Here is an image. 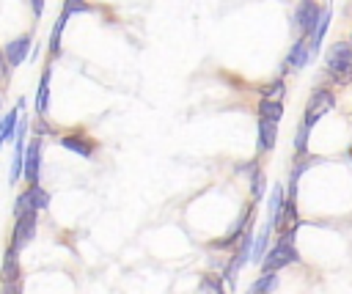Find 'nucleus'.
<instances>
[{"label": "nucleus", "instance_id": "nucleus-29", "mask_svg": "<svg viewBox=\"0 0 352 294\" xmlns=\"http://www.w3.org/2000/svg\"><path fill=\"white\" fill-rule=\"evenodd\" d=\"M8 60H6V55H3V49H0V82H8Z\"/></svg>", "mask_w": 352, "mask_h": 294}, {"label": "nucleus", "instance_id": "nucleus-10", "mask_svg": "<svg viewBox=\"0 0 352 294\" xmlns=\"http://www.w3.org/2000/svg\"><path fill=\"white\" fill-rule=\"evenodd\" d=\"M297 225H300V220H297L294 198H286V201L278 206L275 217H272V228H275L278 234H283V231H292V228H297Z\"/></svg>", "mask_w": 352, "mask_h": 294}, {"label": "nucleus", "instance_id": "nucleus-16", "mask_svg": "<svg viewBox=\"0 0 352 294\" xmlns=\"http://www.w3.org/2000/svg\"><path fill=\"white\" fill-rule=\"evenodd\" d=\"M14 159H11V168H8V184H16L22 179V170H25V137H14Z\"/></svg>", "mask_w": 352, "mask_h": 294}, {"label": "nucleus", "instance_id": "nucleus-19", "mask_svg": "<svg viewBox=\"0 0 352 294\" xmlns=\"http://www.w3.org/2000/svg\"><path fill=\"white\" fill-rule=\"evenodd\" d=\"M256 115L258 118H270V121H280L283 118V102L280 99H258Z\"/></svg>", "mask_w": 352, "mask_h": 294}, {"label": "nucleus", "instance_id": "nucleus-31", "mask_svg": "<svg viewBox=\"0 0 352 294\" xmlns=\"http://www.w3.org/2000/svg\"><path fill=\"white\" fill-rule=\"evenodd\" d=\"M0 294H22V286H19V280H16V283H6Z\"/></svg>", "mask_w": 352, "mask_h": 294}, {"label": "nucleus", "instance_id": "nucleus-14", "mask_svg": "<svg viewBox=\"0 0 352 294\" xmlns=\"http://www.w3.org/2000/svg\"><path fill=\"white\" fill-rule=\"evenodd\" d=\"M19 275H22V269H19V250H16L14 245H8V247H6V256H3L0 280H3V283H16Z\"/></svg>", "mask_w": 352, "mask_h": 294}, {"label": "nucleus", "instance_id": "nucleus-18", "mask_svg": "<svg viewBox=\"0 0 352 294\" xmlns=\"http://www.w3.org/2000/svg\"><path fill=\"white\" fill-rule=\"evenodd\" d=\"M270 234H272V220H267V223L261 225V231L256 234V239H253V250H250V258H253V261H258V264H261L264 253L270 250Z\"/></svg>", "mask_w": 352, "mask_h": 294}, {"label": "nucleus", "instance_id": "nucleus-15", "mask_svg": "<svg viewBox=\"0 0 352 294\" xmlns=\"http://www.w3.org/2000/svg\"><path fill=\"white\" fill-rule=\"evenodd\" d=\"M50 77H52V69L44 66L41 71V80H38V88H36V113L44 118L47 110H50Z\"/></svg>", "mask_w": 352, "mask_h": 294}, {"label": "nucleus", "instance_id": "nucleus-23", "mask_svg": "<svg viewBox=\"0 0 352 294\" xmlns=\"http://www.w3.org/2000/svg\"><path fill=\"white\" fill-rule=\"evenodd\" d=\"M272 289H278V272H261V278L250 286L253 294H270Z\"/></svg>", "mask_w": 352, "mask_h": 294}, {"label": "nucleus", "instance_id": "nucleus-26", "mask_svg": "<svg viewBox=\"0 0 352 294\" xmlns=\"http://www.w3.org/2000/svg\"><path fill=\"white\" fill-rule=\"evenodd\" d=\"M201 289H204L206 294H226L220 275H204V278H201Z\"/></svg>", "mask_w": 352, "mask_h": 294}, {"label": "nucleus", "instance_id": "nucleus-32", "mask_svg": "<svg viewBox=\"0 0 352 294\" xmlns=\"http://www.w3.org/2000/svg\"><path fill=\"white\" fill-rule=\"evenodd\" d=\"M0 107H3V93H0Z\"/></svg>", "mask_w": 352, "mask_h": 294}, {"label": "nucleus", "instance_id": "nucleus-21", "mask_svg": "<svg viewBox=\"0 0 352 294\" xmlns=\"http://www.w3.org/2000/svg\"><path fill=\"white\" fill-rule=\"evenodd\" d=\"M28 198H30V206L36 209V212H44L47 206H50V192L41 187V184H28Z\"/></svg>", "mask_w": 352, "mask_h": 294}, {"label": "nucleus", "instance_id": "nucleus-30", "mask_svg": "<svg viewBox=\"0 0 352 294\" xmlns=\"http://www.w3.org/2000/svg\"><path fill=\"white\" fill-rule=\"evenodd\" d=\"M44 5H47V0H30V8H33V16H36V19H41Z\"/></svg>", "mask_w": 352, "mask_h": 294}, {"label": "nucleus", "instance_id": "nucleus-7", "mask_svg": "<svg viewBox=\"0 0 352 294\" xmlns=\"http://www.w3.org/2000/svg\"><path fill=\"white\" fill-rule=\"evenodd\" d=\"M28 184H38L41 179V137H33L25 146V170H22Z\"/></svg>", "mask_w": 352, "mask_h": 294}, {"label": "nucleus", "instance_id": "nucleus-24", "mask_svg": "<svg viewBox=\"0 0 352 294\" xmlns=\"http://www.w3.org/2000/svg\"><path fill=\"white\" fill-rule=\"evenodd\" d=\"M308 140H311V126H305L300 121V126L294 132V154H305L308 151Z\"/></svg>", "mask_w": 352, "mask_h": 294}, {"label": "nucleus", "instance_id": "nucleus-34", "mask_svg": "<svg viewBox=\"0 0 352 294\" xmlns=\"http://www.w3.org/2000/svg\"><path fill=\"white\" fill-rule=\"evenodd\" d=\"M349 44H352V38H349Z\"/></svg>", "mask_w": 352, "mask_h": 294}, {"label": "nucleus", "instance_id": "nucleus-2", "mask_svg": "<svg viewBox=\"0 0 352 294\" xmlns=\"http://www.w3.org/2000/svg\"><path fill=\"white\" fill-rule=\"evenodd\" d=\"M294 236H297V228L278 234L275 247H270L267 256L261 258V272H278V269H286V267L300 261V253L294 247Z\"/></svg>", "mask_w": 352, "mask_h": 294}, {"label": "nucleus", "instance_id": "nucleus-12", "mask_svg": "<svg viewBox=\"0 0 352 294\" xmlns=\"http://www.w3.org/2000/svg\"><path fill=\"white\" fill-rule=\"evenodd\" d=\"M256 135H258V140H256L258 151H261V154L272 151V148H275V143H278V121L258 118V124H256Z\"/></svg>", "mask_w": 352, "mask_h": 294}, {"label": "nucleus", "instance_id": "nucleus-25", "mask_svg": "<svg viewBox=\"0 0 352 294\" xmlns=\"http://www.w3.org/2000/svg\"><path fill=\"white\" fill-rule=\"evenodd\" d=\"M258 93H261V99H280V96L286 93V82H283V80L278 77V80L267 82V85H264V88H261Z\"/></svg>", "mask_w": 352, "mask_h": 294}, {"label": "nucleus", "instance_id": "nucleus-20", "mask_svg": "<svg viewBox=\"0 0 352 294\" xmlns=\"http://www.w3.org/2000/svg\"><path fill=\"white\" fill-rule=\"evenodd\" d=\"M66 22H69V14L60 11V16H58V22L52 25V33H50V55H52V58L60 55V38H63V27H66Z\"/></svg>", "mask_w": 352, "mask_h": 294}, {"label": "nucleus", "instance_id": "nucleus-28", "mask_svg": "<svg viewBox=\"0 0 352 294\" xmlns=\"http://www.w3.org/2000/svg\"><path fill=\"white\" fill-rule=\"evenodd\" d=\"M63 11L72 16V14H85V11H91V5H88L85 0H63Z\"/></svg>", "mask_w": 352, "mask_h": 294}, {"label": "nucleus", "instance_id": "nucleus-22", "mask_svg": "<svg viewBox=\"0 0 352 294\" xmlns=\"http://www.w3.org/2000/svg\"><path fill=\"white\" fill-rule=\"evenodd\" d=\"M330 19H333V11H330V5H324L322 16H319V25H316V30H314V36H311V41H314L316 52H319L322 41H324V33H327V27H330Z\"/></svg>", "mask_w": 352, "mask_h": 294}, {"label": "nucleus", "instance_id": "nucleus-35", "mask_svg": "<svg viewBox=\"0 0 352 294\" xmlns=\"http://www.w3.org/2000/svg\"><path fill=\"white\" fill-rule=\"evenodd\" d=\"M330 3H333V0H330Z\"/></svg>", "mask_w": 352, "mask_h": 294}, {"label": "nucleus", "instance_id": "nucleus-27", "mask_svg": "<svg viewBox=\"0 0 352 294\" xmlns=\"http://www.w3.org/2000/svg\"><path fill=\"white\" fill-rule=\"evenodd\" d=\"M264 170L258 168L253 176H250V187H253V201H261V195H264Z\"/></svg>", "mask_w": 352, "mask_h": 294}, {"label": "nucleus", "instance_id": "nucleus-11", "mask_svg": "<svg viewBox=\"0 0 352 294\" xmlns=\"http://www.w3.org/2000/svg\"><path fill=\"white\" fill-rule=\"evenodd\" d=\"M253 209H256V203H250V206H248V212H245V214H242V217L234 223V228H231V231H228L223 239L209 242V247H214V250H226L228 245H236V242H239V236L245 234V228H248V225H250V220H253Z\"/></svg>", "mask_w": 352, "mask_h": 294}, {"label": "nucleus", "instance_id": "nucleus-9", "mask_svg": "<svg viewBox=\"0 0 352 294\" xmlns=\"http://www.w3.org/2000/svg\"><path fill=\"white\" fill-rule=\"evenodd\" d=\"M58 140H60V146H63L66 151H72V154H77V157H82V159H91L94 151H96V143H94L88 135H80V132L60 135Z\"/></svg>", "mask_w": 352, "mask_h": 294}, {"label": "nucleus", "instance_id": "nucleus-5", "mask_svg": "<svg viewBox=\"0 0 352 294\" xmlns=\"http://www.w3.org/2000/svg\"><path fill=\"white\" fill-rule=\"evenodd\" d=\"M314 55H316V47H314V41H311V36H297L294 44H292V49L286 52V60H283L280 71H283V74L300 71V69H305V66L314 60Z\"/></svg>", "mask_w": 352, "mask_h": 294}, {"label": "nucleus", "instance_id": "nucleus-17", "mask_svg": "<svg viewBox=\"0 0 352 294\" xmlns=\"http://www.w3.org/2000/svg\"><path fill=\"white\" fill-rule=\"evenodd\" d=\"M16 126H19V110H16V107H14V110H8L6 115H0V148H3L6 143H11V140H14Z\"/></svg>", "mask_w": 352, "mask_h": 294}, {"label": "nucleus", "instance_id": "nucleus-4", "mask_svg": "<svg viewBox=\"0 0 352 294\" xmlns=\"http://www.w3.org/2000/svg\"><path fill=\"white\" fill-rule=\"evenodd\" d=\"M322 11H324V5H319L316 0H300L297 8H294V16H292L294 33H297V36H314Z\"/></svg>", "mask_w": 352, "mask_h": 294}, {"label": "nucleus", "instance_id": "nucleus-6", "mask_svg": "<svg viewBox=\"0 0 352 294\" xmlns=\"http://www.w3.org/2000/svg\"><path fill=\"white\" fill-rule=\"evenodd\" d=\"M36 225H38V212H36V209H28V212H22V214L14 217L11 245H14L19 253L33 242V236H36Z\"/></svg>", "mask_w": 352, "mask_h": 294}, {"label": "nucleus", "instance_id": "nucleus-33", "mask_svg": "<svg viewBox=\"0 0 352 294\" xmlns=\"http://www.w3.org/2000/svg\"><path fill=\"white\" fill-rule=\"evenodd\" d=\"M245 294H253V291H245Z\"/></svg>", "mask_w": 352, "mask_h": 294}, {"label": "nucleus", "instance_id": "nucleus-1", "mask_svg": "<svg viewBox=\"0 0 352 294\" xmlns=\"http://www.w3.org/2000/svg\"><path fill=\"white\" fill-rule=\"evenodd\" d=\"M324 69L333 85L344 88L352 85V44L349 41H333L324 52Z\"/></svg>", "mask_w": 352, "mask_h": 294}, {"label": "nucleus", "instance_id": "nucleus-3", "mask_svg": "<svg viewBox=\"0 0 352 294\" xmlns=\"http://www.w3.org/2000/svg\"><path fill=\"white\" fill-rule=\"evenodd\" d=\"M333 107H336V93L330 88H316L308 96V104H305V113H302V124L314 129L316 121H322Z\"/></svg>", "mask_w": 352, "mask_h": 294}, {"label": "nucleus", "instance_id": "nucleus-13", "mask_svg": "<svg viewBox=\"0 0 352 294\" xmlns=\"http://www.w3.org/2000/svg\"><path fill=\"white\" fill-rule=\"evenodd\" d=\"M322 157H314V154H294V165H292V176H289V198H297V181H300V176L311 168V165H316Z\"/></svg>", "mask_w": 352, "mask_h": 294}, {"label": "nucleus", "instance_id": "nucleus-8", "mask_svg": "<svg viewBox=\"0 0 352 294\" xmlns=\"http://www.w3.org/2000/svg\"><path fill=\"white\" fill-rule=\"evenodd\" d=\"M30 47H33V38H30V33H22V36L11 38V41L3 47V55H6L8 66H11V69L22 66V63L28 60V55H30Z\"/></svg>", "mask_w": 352, "mask_h": 294}]
</instances>
